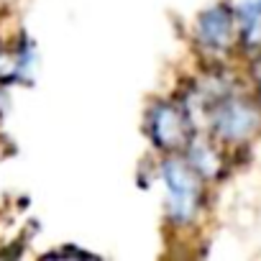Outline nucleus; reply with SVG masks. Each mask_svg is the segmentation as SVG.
<instances>
[{"mask_svg":"<svg viewBox=\"0 0 261 261\" xmlns=\"http://www.w3.org/2000/svg\"><path fill=\"white\" fill-rule=\"evenodd\" d=\"M236 18L228 6H213L197 18V39L207 49H225L233 41Z\"/></svg>","mask_w":261,"mask_h":261,"instance_id":"4","label":"nucleus"},{"mask_svg":"<svg viewBox=\"0 0 261 261\" xmlns=\"http://www.w3.org/2000/svg\"><path fill=\"white\" fill-rule=\"evenodd\" d=\"M146 134L156 149L174 151L190 141V134H192L190 113L177 102L159 100L146 113Z\"/></svg>","mask_w":261,"mask_h":261,"instance_id":"2","label":"nucleus"},{"mask_svg":"<svg viewBox=\"0 0 261 261\" xmlns=\"http://www.w3.org/2000/svg\"><path fill=\"white\" fill-rule=\"evenodd\" d=\"M187 164L197 172V177H205V179L215 177V174H218V169H220V159H218V154L213 151V146H210V144H202V141L190 144Z\"/></svg>","mask_w":261,"mask_h":261,"instance_id":"6","label":"nucleus"},{"mask_svg":"<svg viewBox=\"0 0 261 261\" xmlns=\"http://www.w3.org/2000/svg\"><path fill=\"white\" fill-rule=\"evenodd\" d=\"M236 16L246 46H261V0H243Z\"/></svg>","mask_w":261,"mask_h":261,"instance_id":"5","label":"nucleus"},{"mask_svg":"<svg viewBox=\"0 0 261 261\" xmlns=\"http://www.w3.org/2000/svg\"><path fill=\"white\" fill-rule=\"evenodd\" d=\"M162 182H164V190H167V215L172 223L182 225V223H190L197 210H200V177L197 172L177 159V156H169L162 162Z\"/></svg>","mask_w":261,"mask_h":261,"instance_id":"1","label":"nucleus"},{"mask_svg":"<svg viewBox=\"0 0 261 261\" xmlns=\"http://www.w3.org/2000/svg\"><path fill=\"white\" fill-rule=\"evenodd\" d=\"M210 128L220 141H246L261 128V113L243 97H223L210 113Z\"/></svg>","mask_w":261,"mask_h":261,"instance_id":"3","label":"nucleus"}]
</instances>
